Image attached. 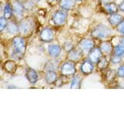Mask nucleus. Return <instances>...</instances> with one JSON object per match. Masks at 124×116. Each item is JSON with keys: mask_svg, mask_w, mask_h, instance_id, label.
<instances>
[{"mask_svg": "<svg viewBox=\"0 0 124 116\" xmlns=\"http://www.w3.org/2000/svg\"><path fill=\"white\" fill-rule=\"evenodd\" d=\"M114 32L115 29H112L108 23L99 22L88 30V35L95 39L99 43V41L110 39L113 35H115Z\"/></svg>", "mask_w": 124, "mask_h": 116, "instance_id": "f257e3e1", "label": "nucleus"}, {"mask_svg": "<svg viewBox=\"0 0 124 116\" xmlns=\"http://www.w3.org/2000/svg\"><path fill=\"white\" fill-rule=\"evenodd\" d=\"M26 37L19 34L14 36L12 39L13 50L11 51V57L15 60H21L23 59L26 51Z\"/></svg>", "mask_w": 124, "mask_h": 116, "instance_id": "f03ea898", "label": "nucleus"}, {"mask_svg": "<svg viewBox=\"0 0 124 116\" xmlns=\"http://www.w3.org/2000/svg\"><path fill=\"white\" fill-rule=\"evenodd\" d=\"M69 13L60 8L54 10L50 15V22L54 27L62 28L64 27L68 22Z\"/></svg>", "mask_w": 124, "mask_h": 116, "instance_id": "7ed1b4c3", "label": "nucleus"}, {"mask_svg": "<svg viewBox=\"0 0 124 116\" xmlns=\"http://www.w3.org/2000/svg\"><path fill=\"white\" fill-rule=\"evenodd\" d=\"M19 22V34L24 37H28L33 33L36 29V22L33 17L26 16L23 17Z\"/></svg>", "mask_w": 124, "mask_h": 116, "instance_id": "20e7f679", "label": "nucleus"}, {"mask_svg": "<svg viewBox=\"0 0 124 116\" xmlns=\"http://www.w3.org/2000/svg\"><path fill=\"white\" fill-rule=\"evenodd\" d=\"M58 72H59L60 75L71 78L73 75H75L76 73L78 72V64L70 60L64 59L61 61Z\"/></svg>", "mask_w": 124, "mask_h": 116, "instance_id": "39448f33", "label": "nucleus"}, {"mask_svg": "<svg viewBox=\"0 0 124 116\" xmlns=\"http://www.w3.org/2000/svg\"><path fill=\"white\" fill-rule=\"evenodd\" d=\"M97 45H98V42L89 35L81 36L80 39L78 40L77 42V46L82 50L85 54H87Z\"/></svg>", "mask_w": 124, "mask_h": 116, "instance_id": "423d86ee", "label": "nucleus"}, {"mask_svg": "<svg viewBox=\"0 0 124 116\" xmlns=\"http://www.w3.org/2000/svg\"><path fill=\"white\" fill-rule=\"evenodd\" d=\"M39 40L43 44H50L55 40V32L50 26L43 27L38 34Z\"/></svg>", "mask_w": 124, "mask_h": 116, "instance_id": "0eeeda50", "label": "nucleus"}, {"mask_svg": "<svg viewBox=\"0 0 124 116\" xmlns=\"http://www.w3.org/2000/svg\"><path fill=\"white\" fill-rule=\"evenodd\" d=\"M78 72L84 77H87L94 73L96 71V68L95 64L85 57L82 61H81L78 64Z\"/></svg>", "mask_w": 124, "mask_h": 116, "instance_id": "6e6552de", "label": "nucleus"}, {"mask_svg": "<svg viewBox=\"0 0 124 116\" xmlns=\"http://www.w3.org/2000/svg\"><path fill=\"white\" fill-rule=\"evenodd\" d=\"M101 75H102L103 82L106 83L107 86L111 87H112V86L118 79L117 74H116V68H112V66L106 71L101 73Z\"/></svg>", "mask_w": 124, "mask_h": 116, "instance_id": "1a4fd4ad", "label": "nucleus"}, {"mask_svg": "<svg viewBox=\"0 0 124 116\" xmlns=\"http://www.w3.org/2000/svg\"><path fill=\"white\" fill-rule=\"evenodd\" d=\"M46 52H47L48 56L53 59H60L64 53L61 44H60L59 43L54 42L48 44L47 47H46Z\"/></svg>", "mask_w": 124, "mask_h": 116, "instance_id": "9d476101", "label": "nucleus"}, {"mask_svg": "<svg viewBox=\"0 0 124 116\" xmlns=\"http://www.w3.org/2000/svg\"><path fill=\"white\" fill-rule=\"evenodd\" d=\"M86 57V54H85L82 50L79 49L76 46L70 51L65 53V59L70 60L75 63L78 64L81 61H82Z\"/></svg>", "mask_w": 124, "mask_h": 116, "instance_id": "9b49d317", "label": "nucleus"}, {"mask_svg": "<svg viewBox=\"0 0 124 116\" xmlns=\"http://www.w3.org/2000/svg\"><path fill=\"white\" fill-rule=\"evenodd\" d=\"M10 3L12 7H13V18L16 19L17 21L20 20L21 19L24 17V13L26 12L24 8H23L22 2L19 1V0H12Z\"/></svg>", "mask_w": 124, "mask_h": 116, "instance_id": "f8f14e48", "label": "nucleus"}, {"mask_svg": "<svg viewBox=\"0 0 124 116\" xmlns=\"http://www.w3.org/2000/svg\"><path fill=\"white\" fill-rule=\"evenodd\" d=\"M124 19V14L119 13H115L106 15V22L112 29H116L120 22Z\"/></svg>", "mask_w": 124, "mask_h": 116, "instance_id": "ddd939ff", "label": "nucleus"}, {"mask_svg": "<svg viewBox=\"0 0 124 116\" xmlns=\"http://www.w3.org/2000/svg\"><path fill=\"white\" fill-rule=\"evenodd\" d=\"M25 77L31 85L37 84L40 80V73L36 69L28 67L25 70Z\"/></svg>", "mask_w": 124, "mask_h": 116, "instance_id": "4468645a", "label": "nucleus"}, {"mask_svg": "<svg viewBox=\"0 0 124 116\" xmlns=\"http://www.w3.org/2000/svg\"><path fill=\"white\" fill-rule=\"evenodd\" d=\"M98 46L103 53L104 56L109 57L111 54L113 53V44L111 40V39H108V40H105L99 41L98 43Z\"/></svg>", "mask_w": 124, "mask_h": 116, "instance_id": "2eb2a0df", "label": "nucleus"}, {"mask_svg": "<svg viewBox=\"0 0 124 116\" xmlns=\"http://www.w3.org/2000/svg\"><path fill=\"white\" fill-rule=\"evenodd\" d=\"M78 4L77 3L75 0H59L58 2V8L61 9L71 13L77 9Z\"/></svg>", "mask_w": 124, "mask_h": 116, "instance_id": "dca6fc26", "label": "nucleus"}, {"mask_svg": "<svg viewBox=\"0 0 124 116\" xmlns=\"http://www.w3.org/2000/svg\"><path fill=\"white\" fill-rule=\"evenodd\" d=\"M103 56V53L99 48V46L97 45L86 54V58H88L89 60H91L93 64H96Z\"/></svg>", "mask_w": 124, "mask_h": 116, "instance_id": "f3484780", "label": "nucleus"}, {"mask_svg": "<svg viewBox=\"0 0 124 116\" xmlns=\"http://www.w3.org/2000/svg\"><path fill=\"white\" fill-rule=\"evenodd\" d=\"M84 76L79 72L73 75L69 81V87L71 89H80L82 86V82L84 80Z\"/></svg>", "mask_w": 124, "mask_h": 116, "instance_id": "a211bd4d", "label": "nucleus"}, {"mask_svg": "<svg viewBox=\"0 0 124 116\" xmlns=\"http://www.w3.org/2000/svg\"><path fill=\"white\" fill-rule=\"evenodd\" d=\"M63 60L61 59H53V58H50V60H48L44 64V72H46V71H58L60 67V65L61 61Z\"/></svg>", "mask_w": 124, "mask_h": 116, "instance_id": "6ab92c4d", "label": "nucleus"}, {"mask_svg": "<svg viewBox=\"0 0 124 116\" xmlns=\"http://www.w3.org/2000/svg\"><path fill=\"white\" fill-rule=\"evenodd\" d=\"M59 72L55 71L44 72V80L47 85H54L59 77Z\"/></svg>", "mask_w": 124, "mask_h": 116, "instance_id": "aec40b11", "label": "nucleus"}, {"mask_svg": "<svg viewBox=\"0 0 124 116\" xmlns=\"http://www.w3.org/2000/svg\"><path fill=\"white\" fill-rule=\"evenodd\" d=\"M100 8H102V11L104 12V13L106 15L118 13L119 12V7H118V3L116 2H111L104 5H99Z\"/></svg>", "mask_w": 124, "mask_h": 116, "instance_id": "412c9836", "label": "nucleus"}, {"mask_svg": "<svg viewBox=\"0 0 124 116\" xmlns=\"http://www.w3.org/2000/svg\"><path fill=\"white\" fill-rule=\"evenodd\" d=\"M7 33L12 36H16L19 34V22L16 19H11L8 21L6 26Z\"/></svg>", "mask_w": 124, "mask_h": 116, "instance_id": "4be33fe9", "label": "nucleus"}, {"mask_svg": "<svg viewBox=\"0 0 124 116\" xmlns=\"http://www.w3.org/2000/svg\"><path fill=\"white\" fill-rule=\"evenodd\" d=\"M111 67V64H110V62L109 60H108V57H106V56H103L101 59L99 60V62L95 64V68H96V71H99L100 73L103 72L104 71L107 70L108 67Z\"/></svg>", "mask_w": 124, "mask_h": 116, "instance_id": "5701e85b", "label": "nucleus"}, {"mask_svg": "<svg viewBox=\"0 0 124 116\" xmlns=\"http://www.w3.org/2000/svg\"><path fill=\"white\" fill-rule=\"evenodd\" d=\"M77 41H75L73 39H66V40L62 43V47H63L64 52L66 53L67 52L70 51L71 50H72L74 47H75L77 46Z\"/></svg>", "mask_w": 124, "mask_h": 116, "instance_id": "b1692460", "label": "nucleus"}, {"mask_svg": "<svg viewBox=\"0 0 124 116\" xmlns=\"http://www.w3.org/2000/svg\"><path fill=\"white\" fill-rule=\"evenodd\" d=\"M37 2L36 0H23L22 4L26 12H32L37 8Z\"/></svg>", "mask_w": 124, "mask_h": 116, "instance_id": "393cba45", "label": "nucleus"}, {"mask_svg": "<svg viewBox=\"0 0 124 116\" xmlns=\"http://www.w3.org/2000/svg\"><path fill=\"white\" fill-rule=\"evenodd\" d=\"M3 16L8 20L13 18V7L10 2H7L3 7Z\"/></svg>", "mask_w": 124, "mask_h": 116, "instance_id": "a878e982", "label": "nucleus"}, {"mask_svg": "<svg viewBox=\"0 0 124 116\" xmlns=\"http://www.w3.org/2000/svg\"><path fill=\"white\" fill-rule=\"evenodd\" d=\"M16 68H17V65L14 60H9L6 61V63L4 64V69H5L7 72H9L10 73H14L16 71Z\"/></svg>", "mask_w": 124, "mask_h": 116, "instance_id": "bb28decb", "label": "nucleus"}, {"mask_svg": "<svg viewBox=\"0 0 124 116\" xmlns=\"http://www.w3.org/2000/svg\"><path fill=\"white\" fill-rule=\"evenodd\" d=\"M108 60H109L111 66H118L124 61V58L118 55H116L114 53H112L108 57Z\"/></svg>", "mask_w": 124, "mask_h": 116, "instance_id": "cd10ccee", "label": "nucleus"}, {"mask_svg": "<svg viewBox=\"0 0 124 116\" xmlns=\"http://www.w3.org/2000/svg\"><path fill=\"white\" fill-rule=\"evenodd\" d=\"M112 53L124 58V45L120 44H115L113 46V53Z\"/></svg>", "mask_w": 124, "mask_h": 116, "instance_id": "c85d7f7f", "label": "nucleus"}, {"mask_svg": "<svg viewBox=\"0 0 124 116\" xmlns=\"http://www.w3.org/2000/svg\"><path fill=\"white\" fill-rule=\"evenodd\" d=\"M69 81H70V78H68V77L59 75L55 84H54V86L57 87H61L64 86L66 84H69Z\"/></svg>", "mask_w": 124, "mask_h": 116, "instance_id": "c756f323", "label": "nucleus"}, {"mask_svg": "<svg viewBox=\"0 0 124 116\" xmlns=\"http://www.w3.org/2000/svg\"><path fill=\"white\" fill-rule=\"evenodd\" d=\"M116 70L118 78H124V61L118 65Z\"/></svg>", "mask_w": 124, "mask_h": 116, "instance_id": "7c9ffc66", "label": "nucleus"}, {"mask_svg": "<svg viewBox=\"0 0 124 116\" xmlns=\"http://www.w3.org/2000/svg\"><path fill=\"white\" fill-rule=\"evenodd\" d=\"M8 21L9 20L4 16H0V33H2L6 29Z\"/></svg>", "mask_w": 124, "mask_h": 116, "instance_id": "2f4dec72", "label": "nucleus"}, {"mask_svg": "<svg viewBox=\"0 0 124 116\" xmlns=\"http://www.w3.org/2000/svg\"><path fill=\"white\" fill-rule=\"evenodd\" d=\"M115 32L119 35H124V19L116 27Z\"/></svg>", "mask_w": 124, "mask_h": 116, "instance_id": "473e14b6", "label": "nucleus"}, {"mask_svg": "<svg viewBox=\"0 0 124 116\" xmlns=\"http://www.w3.org/2000/svg\"><path fill=\"white\" fill-rule=\"evenodd\" d=\"M112 87L115 88H122L124 89V78H118L116 82L114 84Z\"/></svg>", "mask_w": 124, "mask_h": 116, "instance_id": "72a5a7b5", "label": "nucleus"}, {"mask_svg": "<svg viewBox=\"0 0 124 116\" xmlns=\"http://www.w3.org/2000/svg\"><path fill=\"white\" fill-rule=\"evenodd\" d=\"M114 38L116 40V41L113 44V45L116 44H120L124 45V35H114Z\"/></svg>", "mask_w": 124, "mask_h": 116, "instance_id": "f704fd0d", "label": "nucleus"}, {"mask_svg": "<svg viewBox=\"0 0 124 116\" xmlns=\"http://www.w3.org/2000/svg\"><path fill=\"white\" fill-rule=\"evenodd\" d=\"M45 1L50 6L54 7V6H56L58 5V2H59V0H45Z\"/></svg>", "mask_w": 124, "mask_h": 116, "instance_id": "c9c22d12", "label": "nucleus"}, {"mask_svg": "<svg viewBox=\"0 0 124 116\" xmlns=\"http://www.w3.org/2000/svg\"><path fill=\"white\" fill-rule=\"evenodd\" d=\"M118 7H119V12L123 14H124V0H122L118 3Z\"/></svg>", "mask_w": 124, "mask_h": 116, "instance_id": "e433bc0d", "label": "nucleus"}, {"mask_svg": "<svg viewBox=\"0 0 124 116\" xmlns=\"http://www.w3.org/2000/svg\"><path fill=\"white\" fill-rule=\"evenodd\" d=\"M97 2H98L99 5H104V4H106L111 2H116V0H97Z\"/></svg>", "mask_w": 124, "mask_h": 116, "instance_id": "4c0bfd02", "label": "nucleus"}, {"mask_svg": "<svg viewBox=\"0 0 124 116\" xmlns=\"http://www.w3.org/2000/svg\"><path fill=\"white\" fill-rule=\"evenodd\" d=\"M78 4H82L83 2H86V0H75Z\"/></svg>", "mask_w": 124, "mask_h": 116, "instance_id": "58836bf2", "label": "nucleus"}, {"mask_svg": "<svg viewBox=\"0 0 124 116\" xmlns=\"http://www.w3.org/2000/svg\"><path fill=\"white\" fill-rule=\"evenodd\" d=\"M12 87H13V88H17L16 86H14V85H10V86H8V88H12Z\"/></svg>", "mask_w": 124, "mask_h": 116, "instance_id": "ea45409f", "label": "nucleus"}, {"mask_svg": "<svg viewBox=\"0 0 124 116\" xmlns=\"http://www.w3.org/2000/svg\"><path fill=\"white\" fill-rule=\"evenodd\" d=\"M2 10H3V6H2V3L0 2V12H1Z\"/></svg>", "mask_w": 124, "mask_h": 116, "instance_id": "a19ab883", "label": "nucleus"}, {"mask_svg": "<svg viewBox=\"0 0 124 116\" xmlns=\"http://www.w3.org/2000/svg\"><path fill=\"white\" fill-rule=\"evenodd\" d=\"M95 1H97V0H86V2H95Z\"/></svg>", "mask_w": 124, "mask_h": 116, "instance_id": "79ce46f5", "label": "nucleus"}, {"mask_svg": "<svg viewBox=\"0 0 124 116\" xmlns=\"http://www.w3.org/2000/svg\"><path fill=\"white\" fill-rule=\"evenodd\" d=\"M36 1L37 2H42L43 0H36Z\"/></svg>", "mask_w": 124, "mask_h": 116, "instance_id": "37998d69", "label": "nucleus"}, {"mask_svg": "<svg viewBox=\"0 0 124 116\" xmlns=\"http://www.w3.org/2000/svg\"><path fill=\"white\" fill-rule=\"evenodd\" d=\"M19 1H21V0H19Z\"/></svg>", "mask_w": 124, "mask_h": 116, "instance_id": "c03bdc74", "label": "nucleus"}]
</instances>
